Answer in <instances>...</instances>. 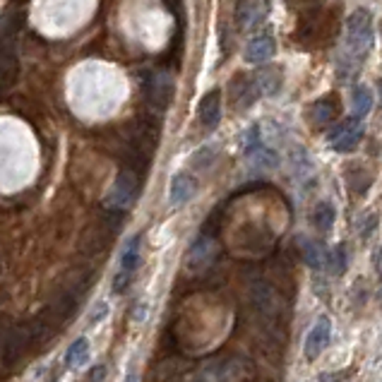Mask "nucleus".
<instances>
[{"label": "nucleus", "instance_id": "nucleus-1", "mask_svg": "<svg viewBox=\"0 0 382 382\" xmlns=\"http://www.w3.org/2000/svg\"><path fill=\"white\" fill-rule=\"evenodd\" d=\"M346 46L356 58H363L373 48V17L368 10H356L346 19Z\"/></svg>", "mask_w": 382, "mask_h": 382}, {"label": "nucleus", "instance_id": "nucleus-2", "mask_svg": "<svg viewBox=\"0 0 382 382\" xmlns=\"http://www.w3.org/2000/svg\"><path fill=\"white\" fill-rule=\"evenodd\" d=\"M137 190H140V178H137L135 171H130V169L120 171L118 178H116V183H114V188H111L109 198H106V207L123 212V209H127L132 202H135Z\"/></svg>", "mask_w": 382, "mask_h": 382}, {"label": "nucleus", "instance_id": "nucleus-3", "mask_svg": "<svg viewBox=\"0 0 382 382\" xmlns=\"http://www.w3.org/2000/svg\"><path fill=\"white\" fill-rule=\"evenodd\" d=\"M32 344V335H29V325H14L8 327L3 335V368L10 370L14 363H19L24 349Z\"/></svg>", "mask_w": 382, "mask_h": 382}, {"label": "nucleus", "instance_id": "nucleus-4", "mask_svg": "<svg viewBox=\"0 0 382 382\" xmlns=\"http://www.w3.org/2000/svg\"><path fill=\"white\" fill-rule=\"evenodd\" d=\"M272 12L269 0H236V24L241 29H257Z\"/></svg>", "mask_w": 382, "mask_h": 382}, {"label": "nucleus", "instance_id": "nucleus-5", "mask_svg": "<svg viewBox=\"0 0 382 382\" xmlns=\"http://www.w3.org/2000/svg\"><path fill=\"white\" fill-rule=\"evenodd\" d=\"M361 140H363V123L359 120V116L346 118L344 123L330 135L332 147H335L337 151H341V154H344V151H354Z\"/></svg>", "mask_w": 382, "mask_h": 382}, {"label": "nucleus", "instance_id": "nucleus-6", "mask_svg": "<svg viewBox=\"0 0 382 382\" xmlns=\"http://www.w3.org/2000/svg\"><path fill=\"white\" fill-rule=\"evenodd\" d=\"M330 337H332V320L327 315H322L306 337V344H303V354H306V359L315 361L317 356L325 351V346L330 344Z\"/></svg>", "mask_w": 382, "mask_h": 382}, {"label": "nucleus", "instance_id": "nucleus-7", "mask_svg": "<svg viewBox=\"0 0 382 382\" xmlns=\"http://www.w3.org/2000/svg\"><path fill=\"white\" fill-rule=\"evenodd\" d=\"M198 118L200 123L204 127H217L219 118H222V92L219 89H212L209 94L202 96V101H200L198 106Z\"/></svg>", "mask_w": 382, "mask_h": 382}, {"label": "nucleus", "instance_id": "nucleus-8", "mask_svg": "<svg viewBox=\"0 0 382 382\" xmlns=\"http://www.w3.org/2000/svg\"><path fill=\"white\" fill-rule=\"evenodd\" d=\"M198 193V180L193 178L190 173H176L173 180H171L169 188V200L173 207H180L188 200H193V195Z\"/></svg>", "mask_w": 382, "mask_h": 382}, {"label": "nucleus", "instance_id": "nucleus-9", "mask_svg": "<svg viewBox=\"0 0 382 382\" xmlns=\"http://www.w3.org/2000/svg\"><path fill=\"white\" fill-rule=\"evenodd\" d=\"M274 51H277V43H274V39L267 36V34H259V36H255L253 41L248 43L246 61L255 63V65H262V63L272 61Z\"/></svg>", "mask_w": 382, "mask_h": 382}, {"label": "nucleus", "instance_id": "nucleus-10", "mask_svg": "<svg viewBox=\"0 0 382 382\" xmlns=\"http://www.w3.org/2000/svg\"><path fill=\"white\" fill-rule=\"evenodd\" d=\"M257 85H255V80H246V77L238 75L236 80H233L231 85V96L233 101H236L238 109H248V106L255 101V96H257Z\"/></svg>", "mask_w": 382, "mask_h": 382}, {"label": "nucleus", "instance_id": "nucleus-11", "mask_svg": "<svg viewBox=\"0 0 382 382\" xmlns=\"http://www.w3.org/2000/svg\"><path fill=\"white\" fill-rule=\"evenodd\" d=\"M255 85H257L259 94H267V96L277 94V92L282 89V70L272 65L262 67V70L255 75Z\"/></svg>", "mask_w": 382, "mask_h": 382}, {"label": "nucleus", "instance_id": "nucleus-12", "mask_svg": "<svg viewBox=\"0 0 382 382\" xmlns=\"http://www.w3.org/2000/svg\"><path fill=\"white\" fill-rule=\"evenodd\" d=\"M298 248H301L303 262H306L308 267H312V269H320L322 264H325V259H327V253H330V251H325L320 243L312 241V238H301V241H298Z\"/></svg>", "mask_w": 382, "mask_h": 382}, {"label": "nucleus", "instance_id": "nucleus-13", "mask_svg": "<svg viewBox=\"0 0 382 382\" xmlns=\"http://www.w3.org/2000/svg\"><path fill=\"white\" fill-rule=\"evenodd\" d=\"M337 116H339V104H337L335 96H325V99L315 101V106H312V120L320 127L330 125Z\"/></svg>", "mask_w": 382, "mask_h": 382}, {"label": "nucleus", "instance_id": "nucleus-14", "mask_svg": "<svg viewBox=\"0 0 382 382\" xmlns=\"http://www.w3.org/2000/svg\"><path fill=\"white\" fill-rule=\"evenodd\" d=\"M142 262V236H132L130 241L125 243L123 253H120V269L125 272H135Z\"/></svg>", "mask_w": 382, "mask_h": 382}, {"label": "nucleus", "instance_id": "nucleus-15", "mask_svg": "<svg viewBox=\"0 0 382 382\" xmlns=\"http://www.w3.org/2000/svg\"><path fill=\"white\" fill-rule=\"evenodd\" d=\"M87 359H89V341H87V337H80L67 346L65 365L67 368H80V365L87 363Z\"/></svg>", "mask_w": 382, "mask_h": 382}, {"label": "nucleus", "instance_id": "nucleus-16", "mask_svg": "<svg viewBox=\"0 0 382 382\" xmlns=\"http://www.w3.org/2000/svg\"><path fill=\"white\" fill-rule=\"evenodd\" d=\"M171 94H173V85L169 82V77L156 75L154 82H151V87H149V99L154 101L156 106H161V109H164V106L169 104Z\"/></svg>", "mask_w": 382, "mask_h": 382}, {"label": "nucleus", "instance_id": "nucleus-17", "mask_svg": "<svg viewBox=\"0 0 382 382\" xmlns=\"http://www.w3.org/2000/svg\"><path fill=\"white\" fill-rule=\"evenodd\" d=\"M335 217H337L335 207L330 202H320L315 207V212H312V224L317 226V231L330 233L332 226H335Z\"/></svg>", "mask_w": 382, "mask_h": 382}, {"label": "nucleus", "instance_id": "nucleus-18", "mask_svg": "<svg viewBox=\"0 0 382 382\" xmlns=\"http://www.w3.org/2000/svg\"><path fill=\"white\" fill-rule=\"evenodd\" d=\"M351 101H354L356 116H365L370 109H373V92H370V87H365V85L354 87V94H351Z\"/></svg>", "mask_w": 382, "mask_h": 382}, {"label": "nucleus", "instance_id": "nucleus-19", "mask_svg": "<svg viewBox=\"0 0 382 382\" xmlns=\"http://www.w3.org/2000/svg\"><path fill=\"white\" fill-rule=\"evenodd\" d=\"M248 159L253 161V166H257V169H262V171L264 169H277V166H279L277 151L267 149V147H257V149L248 154Z\"/></svg>", "mask_w": 382, "mask_h": 382}, {"label": "nucleus", "instance_id": "nucleus-20", "mask_svg": "<svg viewBox=\"0 0 382 382\" xmlns=\"http://www.w3.org/2000/svg\"><path fill=\"white\" fill-rule=\"evenodd\" d=\"M325 267L330 269V272L335 274V277L344 274V272H346V248H344V246H337L335 251L327 253Z\"/></svg>", "mask_w": 382, "mask_h": 382}, {"label": "nucleus", "instance_id": "nucleus-21", "mask_svg": "<svg viewBox=\"0 0 382 382\" xmlns=\"http://www.w3.org/2000/svg\"><path fill=\"white\" fill-rule=\"evenodd\" d=\"M349 185L356 190V193H365L370 185V176L365 173L363 169H351L349 171Z\"/></svg>", "mask_w": 382, "mask_h": 382}, {"label": "nucleus", "instance_id": "nucleus-22", "mask_svg": "<svg viewBox=\"0 0 382 382\" xmlns=\"http://www.w3.org/2000/svg\"><path fill=\"white\" fill-rule=\"evenodd\" d=\"M130 284H132V272H125V269H120V272L114 277L111 291H114V296H123L127 288H130Z\"/></svg>", "mask_w": 382, "mask_h": 382}, {"label": "nucleus", "instance_id": "nucleus-23", "mask_svg": "<svg viewBox=\"0 0 382 382\" xmlns=\"http://www.w3.org/2000/svg\"><path fill=\"white\" fill-rule=\"evenodd\" d=\"M375 229H378V214H368V217L361 222V238H363V241H368L370 233H373Z\"/></svg>", "mask_w": 382, "mask_h": 382}, {"label": "nucleus", "instance_id": "nucleus-24", "mask_svg": "<svg viewBox=\"0 0 382 382\" xmlns=\"http://www.w3.org/2000/svg\"><path fill=\"white\" fill-rule=\"evenodd\" d=\"M104 378H106V365H94V368L89 370L87 382H104Z\"/></svg>", "mask_w": 382, "mask_h": 382}, {"label": "nucleus", "instance_id": "nucleus-25", "mask_svg": "<svg viewBox=\"0 0 382 382\" xmlns=\"http://www.w3.org/2000/svg\"><path fill=\"white\" fill-rule=\"evenodd\" d=\"M106 312H109V308H106V303H99V306H96V310H92V325H96V322L104 320Z\"/></svg>", "mask_w": 382, "mask_h": 382}, {"label": "nucleus", "instance_id": "nucleus-26", "mask_svg": "<svg viewBox=\"0 0 382 382\" xmlns=\"http://www.w3.org/2000/svg\"><path fill=\"white\" fill-rule=\"evenodd\" d=\"M375 269H378V274L382 277V248H378V253H375Z\"/></svg>", "mask_w": 382, "mask_h": 382}, {"label": "nucleus", "instance_id": "nucleus-27", "mask_svg": "<svg viewBox=\"0 0 382 382\" xmlns=\"http://www.w3.org/2000/svg\"><path fill=\"white\" fill-rule=\"evenodd\" d=\"M378 94H380V101H382V80H380V85H378Z\"/></svg>", "mask_w": 382, "mask_h": 382}]
</instances>
